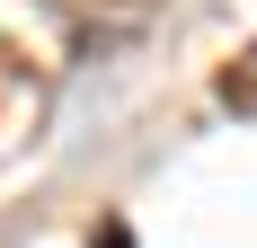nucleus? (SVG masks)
<instances>
[{
  "instance_id": "1",
  "label": "nucleus",
  "mask_w": 257,
  "mask_h": 248,
  "mask_svg": "<svg viewBox=\"0 0 257 248\" xmlns=\"http://www.w3.org/2000/svg\"><path fill=\"white\" fill-rule=\"evenodd\" d=\"M98 248H133V230H124V222H106V230H98Z\"/></svg>"
}]
</instances>
